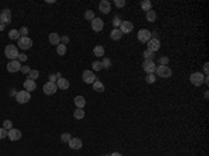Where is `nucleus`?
Masks as SVG:
<instances>
[{"instance_id": "nucleus-4", "label": "nucleus", "mask_w": 209, "mask_h": 156, "mask_svg": "<svg viewBox=\"0 0 209 156\" xmlns=\"http://www.w3.org/2000/svg\"><path fill=\"white\" fill-rule=\"evenodd\" d=\"M15 101L18 102V103H21V105H24V103H27L28 101H31V93L28 91H20L17 92V95H15Z\"/></svg>"}, {"instance_id": "nucleus-8", "label": "nucleus", "mask_w": 209, "mask_h": 156, "mask_svg": "<svg viewBox=\"0 0 209 156\" xmlns=\"http://www.w3.org/2000/svg\"><path fill=\"white\" fill-rule=\"evenodd\" d=\"M82 79H84L85 84H94L96 81V77H95V74H94V71L85 70V71L82 73Z\"/></svg>"}, {"instance_id": "nucleus-16", "label": "nucleus", "mask_w": 209, "mask_h": 156, "mask_svg": "<svg viewBox=\"0 0 209 156\" xmlns=\"http://www.w3.org/2000/svg\"><path fill=\"white\" fill-rule=\"evenodd\" d=\"M68 147L71 148V149H74V151H78V149L82 148V141L80 138H71L70 142H68Z\"/></svg>"}, {"instance_id": "nucleus-19", "label": "nucleus", "mask_w": 209, "mask_h": 156, "mask_svg": "<svg viewBox=\"0 0 209 156\" xmlns=\"http://www.w3.org/2000/svg\"><path fill=\"white\" fill-rule=\"evenodd\" d=\"M49 42H50V45H60V35L59 34H56V32H52L49 35Z\"/></svg>"}, {"instance_id": "nucleus-9", "label": "nucleus", "mask_w": 209, "mask_h": 156, "mask_svg": "<svg viewBox=\"0 0 209 156\" xmlns=\"http://www.w3.org/2000/svg\"><path fill=\"white\" fill-rule=\"evenodd\" d=\"M7 137L10 138V141H18V139H21V137H23V133L17 128H11L7 131Z\"/></svg>"}, {"instance_id": "nucleus-22", "label": "nucleus", "mask_w": 209, "mask_h": 156, "mask_svg": "<svg viewBox=\"0 0 209 156\" xmlns=\"http://www.w3.org/2000/svg\"><path fill=\"white\" fill-rule=\"evenodd\" d=\"M121 36H123V34H121V31H120L118 28H114L113 31L110 32V38H112L113 41H120Z\"/></svg>"}, {"instance_id": "nucleus-7", "label": "nucleus", "mask_w": 209, "mask_h": 156, "mask_svg": "<svg viewBox=\"0 0 209 156\" xmlns=\"http://www.w3.org/2000/svg\"><path fill=\"white\" fill-rule=\"evenodd\" d=\"M142 69L145 70V73L148 74H153L156 71V64H155L153 60H145L142 63Z\"/></svg>"}, {"instance_id": "nucleus-2", "label": "nucleus", "mask_w": 209, "mask_h": 156, "mask_svg": "<svg viewBox=\"0 0 209 156\" xmlns=\"http://www.w3.org/2000/svg\"><path fill=\"white\" fill-rule=\"evenodd\" d=\"M205 81V75L201 73H192L190 75V82L194 85V87H201Z\"/></svg>"}, {"instance_id": "nucleus-14", "label": "nucleus", "mask_w": 209, "mask_h": 156, "mask_svg": "<svg viewBox=\"0 0 209 156\" xmlns=\"http://www.w3.org/2000/svg\"><path fill=\"white\" fill-rule=\"evenodd\" d=\"M118 29L121 31V34H130L132 29H134V25H132V23H130V21H121Z\"/></svg>"}, {"instance_id": "nucleus-11", "label": "nucleus", "mask_w": 209, "mask_h": 156, "mask_svg": "<svg viewBox=\"0 0 209 156\" xmlns=\"http://www.w3.org/2000/svg\"><path fill=\"white\" fill-rule=\"evenodd\" d=\"M21 70V63H20L18 60H11L9 61V64H7V71L9 73H17Z\"/></svg>"}, {"instance_id": "nucleus-13", "label": "nucleus", "mask_w": 209, "mask_h": 156, "mask_svg": "<svg viewBox=\"0 0 209 156\" xmlns=\"http://www.w3.org/2000/svg\"><path fill=\"white\" fill-rule=\"evenodd\" d=\"M160 49V42L159 39H155V38H151V41L148 42V50H151L152 53L158 52Z\"/></svg>"}, {"instance_id": "nucleus-45", "label": "nucleus", "mask_w": 209, "mask_h": 156, "mask_svg": "<svg viewBox=\"0 0 209 156\" xmlns=\"http://www.w3.org/2000/svg\"><path fill=\"white\" fill-rule=\"evenodd\" d=\"M21 71H23L24 74H29V71H31V67H28V66H24V67H21Z\"/></svg>"}, {"instance_id": "nucleus-46", "label": "nucleus", "mask_w": 209, "mask_h": 156, "mask_svg": "<svg viewBox=\"0 0 209 156\" xmlns=\"http://www.w3.org/2000/svg\"><path fill=\"white\" fill-rule=\"evenodd\" d=\"M208 67H209V64H208V63H205L204 70H205V74H206V77H208Z\"/></svg>"}, {"instance_id": "nucleus-41", "label": "nucleus", "mask_w": 209, "mask_h": 156, "mask_svg": "<svg viewBox=\"0 0 209 156\" xmlns=\"http://www.w3.org/2000/svg\"><path fill=\"white\" fill-rule=\"evenodd\" d=\"M20 32V36H27V34H28V28L27 27H23L21 29L18 31Z\"/></svg>"}, {"instance_id": "nucleus-37", "label": "nucleus", "mask_w": 209, "mask_h": 156, "mask_svg": "<svg viewBox=\"0 0 209 156\" xmlns=\"http://www.w3.org/2000/svg\"><path fill=\"white\" fill-rule=\"evenodd\" d=\"M145 81L148 84H153L155 81H156V77H155L153 74H148V75H146V78H145Z\"/></svg>"}, {"instance_id": "nucleus-6", "label": "nucleus", "mask_w": 209, "mask_h": 156, "mask_svg": "<svg viewBox=\"0 0 209 156\" xmlns=\"http://www.w3.org/2000/svg\"><path fill=\"white\" fill-rule=\"evenodd\" d=\"M17 45L20 46V49H23V50H27V49H31L32 46V39L28 36H20L18 39V43Z\"/></svg>"}, {"instance_id": "nucleus-3", "label": "nucleus", "mask_w": 209, "mask_h": 156, "mask_svg": "<svg viewBox=\"0 0 209 156\" xmlns=\"http://www.w3.org/2000/svg\"><path fill=\"white\" fill-rule=\"evenodd\" d=\"M156 74H158V77L160 78H169L172 77V70H170V67H167V66H158L156 67Z\"/></svg>"}, {"instance_id": "nucleus-21", "label": "nucleus", "mask_w": 209, "mask_h": 156, "mask_svg": "<svg viewBox=\"0 0 209 156\" xmlns=\"http://www.w3.org/2000/svg\"><path fill=\"white\" fill-rule=\"evenodd\" d=\"M57 88H59V89H68V88H70L68 79H66V78H59V81H57Z\"/></svg>"}, {"instance_id": "nucleus-30", "label": "nucleus", "mask_w": 209, "mask_h": 156, "mask_svg": "<svg viewBox=\"0 0 209 156\" xmlns=\"http://www.w3.org/2000/svg\"><path fill=\"white\" fill-rule=\"evenodd\" d=\"M84 17H85V20H88V21H92V20L95 18V13H94L92 10H86L85 13H84Z\"/></svg>"}, {"instance_id": "nucleus-34", "label": "nucleus", "mask_w": 209, "mask_h": 156, "mask_svg": "<svg viewBox=\"0 0 209 156\" xmlns=\"http://www.w3.org/2000/svg\"><path fill=\"white\" fill-rule=\"evenodd\" d=\"M102 66H103V69H110V67H112V61H110V59L104 57V59L102 60Z\"/></svg>"}, {"instance_id": "nucleus-39", "label": "nucleus", "mask_w": 209, "mask_h": 156, "mask_svg": "<svg viewBox=\"0 0 209 156\" xmlns=\"http://www.w3.org/2000/svg\"><path fill=\"white\" fill-rule=\"evenodd\" d=\"M68 42H70V38L67 35H64V36H60V43H63V45H67Z\"/></svg>"}, {"instance_id": "nucleus-42", "label": "nucleus", "mask_w": 209, "mask_h": 156, "mask_svg": "<svg viewBox=\"0 0 209 156\" xmlns=\"http://www.w3.org/2000/svg\"><path fill=\"white\" fill-rule=\"evenodd\" d=\"M114 4L117 6L118 9H121V7L126 6V1H124V0H116V1H114Z\"/></svg>"}, {"instance_id": "nucleus-47", "label": "nucleus", "mask_w": 209, "mask_h": 156, "mask_svg": "<svg viewBox=\"0 0 209 156\" xmlns=\"http://www.w3.org/2000/svg\"><path fill=\"white\" fill-rule=\"evenodd\" d=\"M49 78H50V82H55V81H56V75H53V74H52Z\"/></svg>"}, {"instance_id": "nucleus-33", "label": "nucleus", "mask_w": 209, "mask_h": 156, "mask_svg": "<svg viewBox=\"0 0 209 156\" xmlns=\"http://www.w3.org/2000/svg\"><path fill=\"white\" fill-rule=\"evenodd\" d=\"M71 138H73V137H71V135H70L68 133H63V134H61V137H60V139H61L63 142H67V144H68Z\"/></svg>"}, {"instance_id": "nucleus-31", "label": "nucleus", "mask_w": 209, "mask_h": 156, "mask_svg": "<svg viewBox=\"0 0 209 156\" xmlns=\"http://www.w3.org/2000/svg\"><path fill=\"white\" fill-rule=\"evenodd\" d=\"M38 77H39V71H38V70H32V69H31L29 74H28V78H29V79H34V81H35V79H37Z\"/></svg>"}, {"instance_id": "nucleus-1", "label": "nucleus", "mask_w": 209, "mask_h": 156, "mask_svg": "<svg viewBox=\"0 0 209 156\" xmlns=\"http://www.w3.org/2000/svg\"><path fill=\"white\" fill-rule=\"evenodd\" d=\"M4 56L11 61V60H17L18 57V49L15 45H7L4 47Z\"/></svg>"}, {"instance_id": "nucleus-10", "label": "nucleus", "mask_w": 209, "mask_h": 156, "mask_svg": "<svg viewBox=\"0 0 209 156\" xmlns=\"http://www.w3.org/2000/svg\"><path fill=\"white\" fill-rule=\"evenodd\" d=\"M91 27H92V29L95 31V32H100L102 29H103V27H104V24H103V20H100V18H94L91 21Z\"/></svg>"}, {"instance_id": "nucleus-36", "label": "nucleus", "mask_w": 209, "mask_h": 156, "mask_svg": "<svg viewBox=\"0 0 209 156\" xmlns=\"http://www.w3.org/2000/svg\"><path fill=\"white\" fill-rule=\"evenodd\" d=\"M153 55H155V53H152L151 50L146 49V50L144 52V59H145V60H153Z\"/></svg>"}, {"instance_id": "nucleus-27", "label": "nucleus", "mask_w": 209, "mask_h": 156, "mask_svg": "<svg viewBox=\"0 0 209 156\" xmlns=\"http://www.w3.org/2000/svg\"><path fill=\"white\" fill-rule=\"evenodd\" d=\"M84 116H85V112H84V109H75L74 110V119H77V120H81L84 119Z\"/></svg>"}, {"instance_id": "nucleus-44", "label": "nucleus", "mask_w": 209, "mask_h": 156, "mask_svg": "<svg viewBox=\"0 0 209 156\" xmlns=\"http://www.w3.org/2000/svg\"><path fill=\"white\" fill-rule=\"evenodd\" d=\"M7 137V130L4 128H0V139H3V138Z\"/></svg>"}, {"instance_id": "nucleus-20", "label": "nucleus", "mask_w": 209, "mask_h": 156, "mask_svg": "<svg viewBox=\"0 0 209 156\" xmlns=\"http://www.w3.org/2000/svg\"><path fill=\"white\" fill-rule=\"evenodd\" d=\"M74 103H75V106H77L78 109H84V106L86 105L85 98L84 96H75L74 98Z\"/></svg>"}, {"instance_id": "nucleus-29", "label": "nucleus", "mask_w": 209, "mask_h": 156, "mask_svg": "<svg viewBox=\"0 0 209 156\" xmlns=\"http://www.w3.org/2000/svg\"><path fill=\"white\" fill-rule=\"evenodd\" d=\"M141 9L144 11H149V10H152V3L149 0H144V1H141Z\"/></svg>"}, {"instance_id": "nucleus-26", "label": "nucleus", "mask_w": 209, "mask_h": 156, "mask_svg": "<svg viewBox=\"0 0 209 156\" xmlns=\"http://www.w3.org/2000/svg\"><path fill=\"white\" fill-rule=\"evenodd\" d=\"M92 85H94V91H96V92H103L104 91V85L100 82V81H98V79H96Z\"/></svg>"}, {"instance_id": "nucleus-15", "label": "nucleus", "mask_w": 209, "mask_h": 156, "mask_svg": "<svg viewBox=\"0 0 209 156\" xmlns=\"http://www.w3.org/2000/svg\"><path fill=\"white\" fill-rule=\"evenodd\" d=\"M0 21L4 24H9V23H11V11H10L9 9H4L3 10V13L0 14Z\"/></svg>"}, {"instance_id": "nucleus-40", "label": "nucleus", "mask_w": 209, "mask_h": 156, "mask_svg": "<svg viewBox=\"0 0 209 156\" xmlns=\"http://www.w3.org/2000/svg\"><path fill=\"white\" fill-rule=\"evenodd\" d=\"M18 61L21 63V61H27V59H28V56L27 55H24V53H18Z\"/></svg>"}, {"instance_id": "nucleus-18", "label": "nucleus", "mask_w": 209, "mask_h": 156, "mask_svg": "<svg viewBox=\"0 0 209 156\" xmlns=\"http://www.w3.org/2000/svg\"><path fill=\"white\" fill-rule=\"evenodd\" d=\"M24 88H25V91L28 92H32V91H35L37 89V82L34 81V79H25V82H24Z\"/></svg>"}, {"instance_id": "nucleus-43", "label": "nucleus", "mask_w": 209, "mask_h": 156, "mask_svg": "<svg viewBox=\"0 0 209 156\" xmlns=\"http://www.w3.org/2000/svg\"><path fill=\"white\" fill-rule=\"evenodd\" d=\"M120 24H121V20H120V18L117 17V15H116V17L113 18V25H114L116 28H117V27H120Z\"/></svg>"}, {"instance_id": "nucleus-50", "label": "nucleus", "mask_w": 209, "mask_h": 156, "mask_svg": "<svg viewBox=\"0 0 209 156\" xmlns=\"http://www.w3.org/2000/svg\"><path fill=\"white\" fill-rule=\"evenodd\" d=\"M110 156H123V155H121V153H118V152H113Z\"/></svg>"}, {"instance_id": "nucleus-35", "label": "nucleus", "mask_w": 209, "mask_h": 156, "mask_svg": "<svg viewBox=\"0 0 209 156\" xmlns=\"http://www.w3.org/2000/svg\"><path fill=\"white\" fill-rule=\"evenodd\" d=\"M3 128L7 130V131L13 128V123H11V120H4V121H3Z\"/></svg>"}, {"instance_id": "nucleus-24", "label": "nucleus", "mask_w": 209, "mask_h": 156, "mask_svg": "<svg viewBox=\"0 0 209 156\" xmlns=\"http://www.w3.org/2000/svg\"><path fill=\"white\" fill-rule=\"evenodd\" d=\"M94 55H95L96 57H100V56H103V55H104V47H103V46H100V45L95 46V47H94Z\"/></svg>"}, {"instance_id": "nucleus-51", "label": "nucleus", "mask_w": 209, "mask_h": 156, "mask_svg": "<svg viewBox=\"0 0 209 156\" xmlns=\"http://www.w3.org/2000/svg\"><path fill=\"white\" fill-rule=\"evenodd\" d=\"M102 156H107V155H102Z\"/></svg>"}, {"instance_id": "nucleus-49", "label": "nucleus", "mask_w": 209, "mask_h": 156, "mask_svg": "<svg viewBox=\"0 0 209 156\" xmlns=\"http://www.w3.org/2000/svg\"><path fill=\"white\" fill-rule=\"evenodd\" d=\"M10 95H11V96H15V95H17V92L14 91V89H11V91H10Z\"/></svg>"}, {"instance_id": "nucleus-48", "label": "nucleus", "mask_w": 209, "mask_h": 156, "mask_svg": "<svg viewBox=\"0 0 209 156\" xmlns=\"http://www.w3.org/2000/svg\"><path fill=\"white\" fill-rule=\"evenodd\" d=\"M4 27H6V25H4V24H3V23H1V21H0V32H1V31L4 29Z\"/></svg>"}, {"instance_id": "nucleus-25", "label": "nucleus", "mask_w": 209, "mask_h": 156, "mask_svg": "<svg viewBox=\"0 0 209 156\" xmlns=\"http://www.w3.org/2000/svg\"><path fill=\"white\" fill-rule=\"evenodd\" d=\"M9 38L11 39V41H18V39H20L18 29H11V31L9 32Z\"/></svg>"}, {"instance_id": "nucleus-28", "label": "nucleus", "mask_w": 209, "mask_h": 156, "mask_svg": "<svg viewBox=\"0 0 209 156\" xmlns=\"http://www.w3.org/2000/svg\"><path fill=\"white\" fill-rule=\"evenodd\" d=\"M146 20H148L149 23H153V21H156V11H153V10L146 11Z\"/></svg>"}, {"instance_id": "nucleus-32", "label": "nucleus", "mask_w": 209, "mask_h": 156, "mask_svg": "<svg viewBox=\"0 0 209 156\" xmlns=\"http://www.w3.org/2000/svg\"><path fill=\"white\" fill-rule=\"evenodd\" d=\"M102 69H103L102 61H94V63H92V70H94V71H100Z\"/></svg>"}, {"instance_id": "nucleus-12", "label": "nucleus", "mask_w": 209, "mask_h": 156, "mask_svg": "<svg viewBox=\"0 0 209 156\" xmlns=\"http://www.w3.org/2000/svg\"><path fill=\"white\" fill-rule=\"evenodd\" d=\"M56 91H57V85H56V82H46L45 85H43V92H45L46 95H53V93H56Z\"/></svg>"}, {"instance_id": "nucleus-38", "label": "nucleus", "mask_w": 209, "mask_h": 156, "mask_svg": "<svg viewBox=\"0 0 209 156\" xmlns=\"http://www.w3.org/2000/svg\"><path fill=\"white\" fill-rule=\"evenodd\" d=\"M167 63H169V57H166V56L159 59V66H167Z\"/></svg>"}, {"instance_id": "nucleus-23", "label": "nucleus", "mask_w": 209, "mask_h": 156, "mask_svg": "<svg viewBox=\"0 0 209 156\" xmlns=\"http://www.w3.org/2000/svg\"><path fill=\"white\" fill-rule=\"evenodd\" d=\"M56 52H57V55L59 56H64L67 53V46L63 45V43H60V45L56 46Z\"/></svg>"}, {"instance_id": "nucleus-5", "label": "nucleus", "mask_w": 209, "mask_h": 156, "mask_svg": "<svg viewBox=\"0 0 209 156\" xmlns=\"http://www.w3.org/2000/svg\"><path fill=\"white\" fill-rule=\"evenodd\" d=\"M137 36H138V41L140 42H142V43H148V42L151 41L152 35H151V31H148V29H140L138 34H137Z\"/></svg>"}, {"instance_id": "nucleus-17", "label": "nucleus", "mask_w": 209, "mask_h": 156, "mask_svg": "<svg viewBox=\"0 0 209 156\" xmlns=\"http://www.w3.org/2000/svg\"><path fill=\"white\" fill-rule=\"evenodd\" d=\"M99 10H100V13L109 14L110 13V1H107V0H102V1L99 3Z\"/></svg>"}]
</instances>
